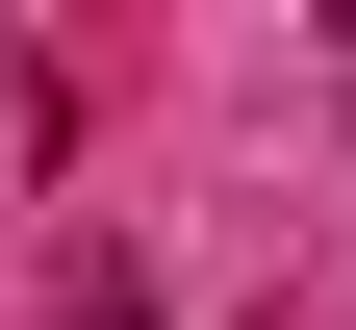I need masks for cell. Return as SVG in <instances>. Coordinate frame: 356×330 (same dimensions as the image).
Masks as SVG:
<instances>
[{
    "label": "cell",
    "instance_id": "6da1fadb",
    "mask_svg": "<svg viewBox=\"0 0 356 330\" xmlns=\"http://www.w3.org/2000/svg\"><path fill=\"white\" fill-rule=\"evenodd\" d=\"M51 330H153V279H127V254H76V305H51Z\"/></svg>",
    "mask_w": 356,
    "mask_h": 330
}]
</instances>
